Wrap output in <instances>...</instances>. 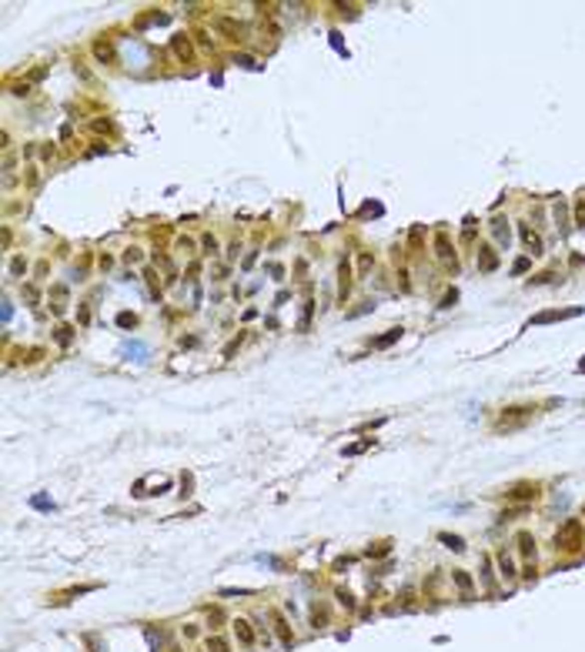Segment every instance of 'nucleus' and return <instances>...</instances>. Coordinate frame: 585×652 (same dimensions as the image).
Listing matches in <instances>:
<instances>
[{"mask_svg":"<svg viewBox=\"0 0 585 652\" xmlns=\"http://www.w3.org/2000/svg\"><path fill=\"white\" fill-rule=\"evenodd\" d=\"M575 315H582V308H565V311H542V315H535V318L529 321V325H549V321H565V318H575Z\"/></svg>","mask_w":585,"mask_h":652,"instance_id":"obj_4","label":"nucleus"},{"mask_svg":"<svg viewBox=\"0 0 585 652\" xmlns=\"http://www.w3.org/2000/svg\"><path fill=\"white\" fill-rule=\"evenodd\" d=\"M398 334H401V328H395V331H388V334H385V338H378V341H375V344H378V348H385V344H391V341H395Z\"/></svg>","mask_w":585,"mask_h":652,"instance_id":"obj_14","label":"nucleus"},{"mask_svg":"<svg viewBox=\"0 0 585 652\" xmlns=\"http://www.w3.org/2000/svg\"><path fill=\"white\" fill-rule=\"evenodd\" d=\"M208 649H214V652H224V649H228V646H224L221 639H211V642H208Z\"/></svg>","mask_w":585,"mask_h":652,"instance_id":"obj_20","label":"nucleus"},{"mask_svg":"<svg viewBox=\"0 0 585 652\" xmlns=\"http://www.w3.org/2000/svg\"><path fill=\"white\" fill-rule=\"evenodd\" d=\"M455 298H458V291H448V295L442 298V308H452V305H455Z\"/></svg>","mask_w":585,"mask_h":652,"instance_id":"obj_18","label":"nucleus"},{"mask_svg":"<svg viewBox=\"0 0 585 652\" xmlns=\"http://www.w3.org/2000/svg\"><path fill=\"white\" fill-rule=\"evenodd\" d=\"M519 545H522V555H535V539H532L529 532L519 535Z\"/></svg>","mask_w":585,"mask_h":652,"instance_id":"obj_9","label":"nucleus"},{"mask_svg":"<svg viewBox=\"0 0 585 652\" xmlns=\"http://www.w3.org/2000/svg\"><path fill=\"white\" fill-rule=\"evenodd\" d=\"M519 234H522V241H525V248H529L532 255H542V238H539L535 231H532L529 224H522V228H519Z\"/></svg>","mask_w":585,"mask_h":652,"instance_id":"obj_5","label":"nucleus"},{"mask_svg":"<svg viewBox=\"0 0 585 652\" xmlns=\"http://www.w3.org/2000/svg\"><path fill=\"white\" fill-rule=\"evenodd\" d=\"M575 218H579V224L585 228V204H579V208H575Z\"/></svg>","mask_w":585,"mask_h":652,"instance_id":"obj_21","label":"nucleus"},{"mask_svg":"<svg viewBox=\"0 0 585 652\" xmlns=\"http://www.w3.org/2000/svg\"><path fill=\"white\" fill-rule=\"evenodd\" d=\"M121 351H124V354H134V361H144V358H147V348H144V344H137V341H134V344H124Z\"/></svg>","mask_w":585,"mask_h":652,"instance_id":"obj_8","label":"nucleus"},{"mask_svg":"<svg viewBox=\"0 0 585 652\" xmlns=\"http://www.w3.org/2000/svg\"><path fill=\"white\" fill-rule=\"evenodd\" d=\"M539 495V482H519V485H512V492H505V498H512V502H532V498Z\"/></svg>","mask_w":585,"mask_h":652,"instance_id":"obj_3","label":"nucleus"},{"mask_svg":"<svg viewBox=\"0 0 585 652\" xmlns=\"http://www.w3.org/2000/svg\"><path fill=\"white\" fill-rule=\"evenodd\" d=\"M532 411L535 408H505L502 415H498V421H495V428L502 431V428H519V425H525V421L532 418Z\"/></svg>","mask_w":585,"mask_h":652,"instance_id":"obj_2","label":"nucleus"},{"mask_svg":"<svg viewBox=\"0 0 585 652\" xmlns=\"http://www.w3.org/2000/svg\"><path fill=\"white\" fill-rule=\"evenodd\" d=\"M368 445H371V438H368V442H358V445H348V448H344V455H358V452H364Z\"/></svg>","mask_w":585,"mask_h":652,"instance_id":"obj_15","label":"nucleus"},{"mask_svg":"<svg viewBox=\"0 0 585 652\" xmlns=\"http://www.w3.org/2000/svg\"><path fill=\"white\" fill-rule=\"evenodd\" d=\"M579 545H582V522L569 519L562 529L555 532V549H562V552H575Z\"/></svg>","mask_w":585,"mask_h":652,"instance_id":"obj_1","label":"nucleus"},{"mask_svg":"<svg viewBox=\"0 0 585 652\" xmlns=\"http://www.w3.org/2000/svg\"><path fill=\"white\" fill-rule=\"evenodd\" d=\"M498 562H502V572H505V575H515V572H512V559H508V555H502Z\"/></svg>","mask_w":585,"mask_h":652,"instance_id":"obj_19","label":"nucleus"},{"mask_svg":"<svg viewBox=\"0 0 585 652\" xmlns=\"http://www.w3.org/2000/svg\"><path fill=\"white\" fill-rule=\"evenodd\" d=\"M438 255H442V258H452V248H448V234H445V231L438 234Z\"/></svg>","mask_w":585,"mask_h":652,"instance_id":"obj_12","label":"nucleus"},{"mask_svg":"<svg viewBox=\"0 0 585 652\" xmlns=\"http://www.w3.org/2000/svg\"><path fill=\"white\" fill-rule=\"evenodd\" d=\"M492 231H495L498 241H505V244H508V224H505V221H495V224H492Z\"/></svg>","mask_w":585,"mask_h":652,"instance_id":"obj_11","label":"nucleus"},{"mask_svg":"<svg viewBox=\"0 0 585 652\" xmlns=\"http://www.w3.org/2000/svg\"><path fill=\"white\" fill-rule=\"evenodd\" d=\"M30 505H33V509H54V502H50V498H44V495L30 498Z\"/></svg>","mask_w":585,"mask_h":652,"instance_id":"obj_13","label":"nucleus"},{"mask_svg":"<svg viewBox=\"0 0 585 652\" xmlns=\"http://www.w3.org/2000/svg\"><path fill=\"white\" fill-rule=\"evenodd\" d=\"M438 539H442L448 549H455V552H462V549H465V539H462V535H448V532H442Z\"/></svg>","mask_w":585,"mask_h":652,"instance_id":"obj_7","label":"nucleus"},{"mask_svg":"<svg viewBox=\"0 0 585 652\" xmlns=\"http://www.w3.org/2000/svg\"><path fill=\"white\" fill-rule=\"evenodd\" d=\"M234 632L241 636V642H254V632L248 629V622H244V619H238V622H234Z\"/></svg>","mask_w":585,"mask_h":652,"instance_id":"obj_10","label":"nucleus"},{"mask_svg":"<svg viewBox=\"0 0 585 652\" xmlns=\"http://www.w3.org/2000/svg\"><path fill=\"white\" fill-rule=\"evenodd\" d=\"M478 268H482V271H495L498 268V258H495L492 248H478Z\"/></svg>","mask_w":585,"mask_h":652,"instance_id":"obj_6","label":"nucleus"},{"mask_svg":"<svg viewBox=\"0 0 585 652\" xmlns=\"http://www.w3.org/2000/svg\"><path fill=\"white\" fill-rule=\"evenodd\" d=\"M579 371H585V358H582V361H579Z\"/></svg>","mask_w":585,"mask_h":652,"instance_id":"obj_22","label":"nucleus"},{"mask_svg":"<svg viewBox=\"0 0 585 652\" xmlns=\"http://www.w3.org/2000/svg\"><path fill=\"white\" fill-rule=\"evenodd\" d=\"M512 271H515V275H522V271H529V258H519V261H515V268H512Z\"/></svg>","mask_w":585,"mask_h":652,"instance_id":"obj_17","label":"nucleus"},{"mask_svg":"<svg viewBox=\"0 0 585 652\" xmlns=\"http://www.w3.org/2000/svg\"><path fill=\"white\" fill-rule=\"evenodd\" d=\"M455 582H458V586H462L465 592L472 589V579H468V575H465V572H455Z\"/></svg>","mask_w":585,"mask_h":652,"instance_id":"obj_16","label":"nucleus"}]
</instances>
